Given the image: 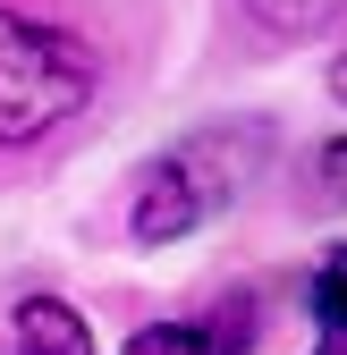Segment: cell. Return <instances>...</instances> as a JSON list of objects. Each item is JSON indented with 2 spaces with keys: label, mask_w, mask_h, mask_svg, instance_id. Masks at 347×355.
Instances as JSON below:
<instances>
[{
  "label": "cell",
  "mask_w": 347,
  "mask_h": 355,
  "mask_svg": "<svg viewBox=\"0 0 347 355\" xmlns=\"http://www.w3.org/2000/svg\"><path fill=\"white\" fill-rule=\"evenodd\" d=\"M314 322H322V347L314 355H347V245L314 271Z\"/></svg>",
  "instance_id": "5b68a950"
},
{
  "label": "cell",
  "mask_w": 347,
  "mask_h": 355,
  "mask_svg": "<svg viewBox=\"0 0 347 355\" xmlns=\"http://www.w3.org/2000/svg\"><path fill=\"white\" fill-rule=\"evenodd\" d=\"M85 94H94V60L60 26H34L17 9H0V144L51 136L60 119L85 110Z\"/></svg>",
  "instance_id": "6da1fadb"
},
{
  "label": "cell",
  "mask_w": 347,
  "mask_h": 355,
  "mask_svg": "<svg viewBox=\"0 0 347 355\" xmlns=\"http://www.w3.org/2000/svg\"><path fill=\"white\" fill-rule=\"evenodd\" d=\"M17 355H94V330H85L76 304L26 296V304H17Z\"/></svg>",
  "instance_id": "277c9868"
},
{
  "label": "cell",
  "mask_w": 347,
  "mask_h": 355,
  "mask_svg": "<svg viewBox=\"0 0 347 355\" xmlns=\"http://www.w3.org/2000/svg\"><path fill=\"white\" fill-rule=\"evenodd\" d=\"M330 85H339V102H347V51H339V68H330Z\"/></svg>",
  "instance_id": "52a82bcc"
},
{
  "label": "cell",
  "mask_w": 347,
  "mask_h": 355,
  "mask_svg": "<svg viewBox=\"0 0 347 355\" xmlns=\"http://www.w3.org/2000/svg\"><path fill=\"white\" fill-rule=\"evenodd\" d=\"M237 195V169H229V144H178L136 169V203H127V229L136 245H178L187 229H203L212 211Z\"/></svg>",
  "instance_id": "7a4b0ae2"
},
{
  "label": "cell",
  "mask_w": 347,
  "mask_h": 355,
  "mask_svg": "<svg viewBox=\"0 0 347 355\" xmlns=\"http://www.w3.org/2000/svg\"><path fill=\"white\" fill-rule=\"evenodd\" d=\"M246 338H254L246 296H229V304H212V313H195V322H153V330H136L127 355H246Z\"/></svg>",
  "instance_id": "3957f363"
},
{
  "label": "cell",
  "mask_w": 347,
  "mask_h": 355,
  "mask_svg": "<svg viewBox=\"0 0 347 355\" xmlns=\"http://www.w3.org/2000/svg\"><path fill=\"white\" fill-rule=\"evenodd\" d=\"M246 9L263 17L271 34H314V26H330V17L347 9V0H246Z\"/></svg>",
  "instance_id": "8992f818"
}]
</instances>
